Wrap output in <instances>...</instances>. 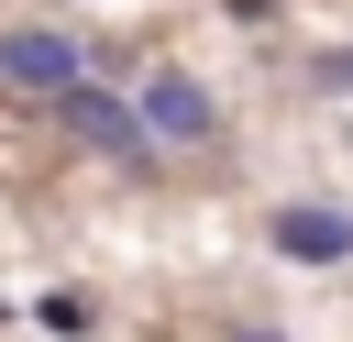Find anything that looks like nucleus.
Masks as SVG:
<instances>
[{"instance_id":"obj_2","label":"nucleus","mask_w":353,"mask_h":342,"mask_svg":"<svg viewBox=\"0 0 353 342\" xmlns=\"http://www.w3.org/2000/svg\"><path fill=\"white\" fill-rule=\"evenodd\" d=\"M0 77L11 88H33V99H66V88H88V55L66 44V33H0Z\"/></svg>"},{"instance_id":"obj_1","label":"nucleus","mask_w":353,"mask_h":342,"mask_svg":"<svg viewBox=\"0 0 353 342\" xmlns=\"http://www.w3.org/2000/svg\"><path fill=\"white\" fill-rule=\"evenodd\" d=\"M55 121H66L77 143H99V154H121V165H143V154H154V132H143V110H132V99H110V88H66V99H55Z\"/></svg>"},{"instance_id":"obj_3","label":"nucleus","mask_w":353,"mask_h":342,"mask_svg":"<svg viewBox=\"0 0 353 342\" xmlns=\"http://www.w3.org/2000/svg\"><path fill=\"white\" fill-rule=\"evenodd\" d=\"M143 132H154V143H210V132H221V110H210V88H199V77L154 66V77H143Z\"/></svg>"},{"instance_id":"obj_4","label":"nucleus","mask_w":353,"mask_h":342,"mask_svg":"<svg viewBox=\"0 0 353 342\" xmlns=\"http://www.w3.org/2000/svg\"><path fill=\"white\" fill-rule=\"evenodd\" d=\"M276 254H287V265H342V254H353V221L298 199V210H276Z\"/></svg>"},{"instance_id":"obj_5","label":"nucleus","mask_w":353,"mask_h":342,"mask_svg":"<svg viewBox=\"0 0 353 342\" xmlns=\"http://www.w3.org/2000/svg\"><path fill=\"white\" fill-rule=\"evenodd\" d=\"M243 342H276V331H243Z\"/></svg>"}]
</instances>
